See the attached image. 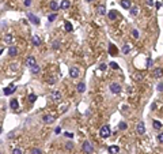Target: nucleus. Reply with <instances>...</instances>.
Masks as SVG:
<instances>
[{
  "label": "nucleus",
  "mask_w": 163,
  "mask_h": 154,
  "mask_svg": "<svg viewBox=\"0 0 163 154\" xmlns=\"http://www.w3.org/2000/svg\"><path fill=\"white\" fill-rule=\"evenodd\" d=\"M118 151H120V147H118V146H110V147H109V153L110 154H118Z\"/></svg>",
  "instance_id": "14"
},
{
  "label": "nucleus",
  "mask_w": 163,
  "mask_h": 154,
  "mask_svg": "<svg viewBox=\"0 0 163 154\" xmlns=\"http://www.w3.org/2000/svg\"><path fill=\"white\" fill-rule=\"evenodd\" d=\"M17 55H18V49H17V46L11 45V46H10V49H8V56L14 57V56H17Z\"/></svg>",
  "instance_id": "12"
},
{
  "label": "nucleus",
  "mask_w": 163,
  "mask_h": 154,
  "mask_svg": "<svg viewBox=\"0 0 163 154\" xmlns=\"http://www.w3.org/2000/svg\"><path fill=\"white\" fill-rule=\"evenodd\" d=\"M30 153L31 154H42V151H41V149H38V147H33Z\"/></svg>",
  "instance_id": "27"
},
{
  "label": "nucleus",
  "mask_w": 163,
  "mask_h": 154,
  "mask_svg": "<svg viewBox=\"0 0 163 154\" xmlns=\"http://www.w3.org/2000/svg\"><path fill=\"white\" fill-rule=\"evenodd\" d=\"M59 45H60V42H59V41H54V42H53V45H52V48H53V49H59Z\"/></svg>",
  "instance_id": "35"
},
{
  "label": "nucleus",
  "mask_w": 163,
  "mask_h": 154,
  "mask_svg": "<svg viewBox=\"0 0 163 154\" xmlns=\"http://www.w3.org/2000/svg\"><path fill=\"white\" fill-rule=\"evenodd\" d=\"M14 40H15V38H14L12 34H7V36H6V38H4V42H6V44H12Z\"/></svg>",
  "instance_id": "15"
},
{
  "label": "nucleus",
  "mask_w": 163,
  "mask_h": 154,
  "mask_svg": "<svg viewBox=\"0 0 163 154\" xmlns=\"http://www.w3.org/2000/svg\"><path fill=\"white\" fill-rule=\"evenodd\" d=\"M158 142L159 143H163V134H159L158 135Z\"/></svg>",
  "instance_id": "39"
},
{
  "label": "nucleus",
  "mask_w": 163,
  "mask_h": 154,
  "mask_svg": "<svg viewBox=\"0 0 163 154\" xmlns=\"http://www.w3.org/2000/svg\"><path fill=\"white\" fill-rule=\"evenodd\" d=\"M76 90H78V93H84L86 92V85L82 82V83H79L78 86H76Z\"/></svg>",
  "instance_id": "18"
},
{
  "label": "nucleus",
  "mask_w": 163,
  "mask_h": 154,
  "mask_svg": "<svg viewBox=\"0 0 163 154\" xmlns=\"http://www.w3.org/2000/svg\"><path fill=\"white\" fill-rule=\"evenodd\" d=\"M15 85H10V86H7V87H4V90H3V93H4L6 96H10V94H12L14 92H15Z\"/></svg>",
  "instance_id": "6"
},
{
  "label": "nucleus",
  "mask_w": 163,
  "mask_h": 154,
  "mask_svg": "<svg viewBox=\"0 0 163 154\" xmlns=\"http://www.w3.org/2000/svg\"><path fill=\"white\" fill-rule=\"evenodd\" d=\"M26 66L29 67V68H33V67L35 66V57H34V56H29L27 60H26Z\"/></svg>",
  "instance_id": "8"
},
{
  "label": "nucleus",
  "mask_w": 163,
  "mask_h": 154,
  "mask_svg": "<svg viewBox=\"0 0 163 154\" xmlns=\"http://www.w3.org/2000/svg\"><path fill=\"white\" fill-rule=\"evenodd\" d=\"M27 100H29L30 102H34V101L37 100V96H35V94H30V96L27 97Z\"/></svg>",
  "instance_id": "29"
},
{
  "label": "nucleus",
  "mask_w": 163,
  "mask_h": 154,
  "mask_svg": "<svg viewBox=\"0 0 163 154\" xmlns=\"http://www.w3.org/2000/svg\"><path fill=\"white\" fill-rule=\"evenodd\" d=\"M25 6L26 7H30L31 6V0H25Z\"/></svg>",
  "instance_id": "40"
},
{
  "label": "nucleus",
  "mask_w": 163,
  "mask_h": 154,
  "mask_svg": "<svg viewBox=\"0 0 163 154\" xmlns=\"http://www.w3.org/2000/svg\"><path fill=\"white\" fill-rule=\"evenodd\" d=\"M69 76L71 78H78L79 76V68L78 67H71L69 68Z\"/></svg>",
  "instance_id": "7"
},
{
  "label": "nucleus",
  "mask_w": 163,
  "mask_h": 154,
  "mask_svg": "<svg viewBox=\"0 0 163 154\" xmlns=\"http://www.w3.org/2000/svg\"><path fill=\"white\" fill-rule=\"evenodd\" d=\"M121 6H122L125 10L132 8V7H130V1H129V0H121Z\"/></svg>",
  "instance_id": "20"
},
{
  "label": "nucleus",
  "mask_w": 163,
  "mask_h": 154,
  "mask_svg": "<svg viewBox=\"0 0 163 154\" xmlns=\"http://www.w3.org/2000/svg\"><path fill=\"white\" fill-rule=\"evenodd\" d=\"M99 134H101L102 138H109L110 136V127H109V125H103V127L101 128Z\"/></svg>",
  "instance_id": "2"
},
{
  "label": "nucleus",
  "mask_w": 163,
  "mask_h": 154,
  "mask_svg": "<svg viewBox=\"0 0 163 154\" xmlns=\"http://www.w3.org/2000/svg\"><path fill=\"white\" fill-rule=\"evenodd\" d=\"M82 150H83V153H86V154H92V153H94L92 143H90L88 141L83 142V145H82Z\"/></svg>",
  "instance_id": "1"
},
{
  "label": "nucleus",
  "mask_w": 163,
  "mask_h": 154,
  "mask_svg": "<svg viewBox=\"0 0 163 154\" xmlns=\"http://www.w3.org/2000/svg\"><path fill=\"white\" fill-rule=\"evenodd\" d=\"M109 53H110V55H116V53H117V48H116L114 45H110V46H109Z\"/></svg>",
  "instance_id": "25"
},
{
  "label": "nucleus",
  "mask_w": 163,
  "mask_h": 154,
  "mask_svg": "<svg viewBox=\"0 0 163 154\" xmlns=\"http://www.w3.org/2000/svg\"><path fill=\"white\" fill-rule=\"evenodd\" d=\"M130 14H132V15H137V14H139V8H137V7H132V8H130Z\"/></svg>",
  "instance_id": "30"
},
{
  "label": "nucleus",
  "mask_w": 163,
  "mask_h": 154,
  "mask_svg": "<svg viewBox=\"0 0 163 154\" xmlns=\"http://www.w3.org/2000/svg\"><path fill=\"white\" fill-rule=\"evenodd\" d=\"M122 52H124V53H129V52H130V46L129 45H124V46H122Z\"/></svg>",
  "instance_id": "28"
},
{
  "label": "nucleus",
  "mask_w": 163,
  "mask_h": 154,
  "mask_svg": "<svg viewBox=\"0 0 163 154\" xmlns=\"http://www.w3.org/2000/svg\"><path fill=\"white\" fill-rule=\"evenodd\" d=\"M87 1H94V0H87Z\"/></svg>",
  "instance_id": "47"
},
{
  "label": "nucleus",
  "mask_w": 163,
  "mask_h": 154,
  "mask_svg": "<svg viewBox=\"0 0 163 154\" xmlns=\"http://www.w3.org/2000/svg\"><path fill=\"white\" fill-rule=\"evenodd\" d=\"M10 106H11V109L17 111V109L19 108V102H18L17 100H11V102H10Z\"/></svg>",
  "instance_id": "16"
},
{
  "label": "nucleus",
  "mask_w": 163,
  "mask_h": 154,
  "mask_svg": "<svg viewBox=\"0 0 163 154\" xmlns=\"http://www.w3.org/2000/svg\"><path fill=\"white\" fill-rule=\"evenodd\" d=\"M152 125H154L155 129H160V128H162V123H160V121H158V120L152 121Z\"/></svg>",
  "instance_id": "22"
},
{
  "label": "nucleus",
  "mask_w": 163,
  "mask_h": 154,
  "mask_svg": "<svg viewBox=\"0 0 163 154\" xmlns=\"http://www.w3.org/2000/svg\"><path fill=\"white\" fill-rule=\"evenodd\" d=\"M60 132H61V127H57V128L54 129V134H57V135H59Z\"/></svg>",
  "instance_id": "42"
},
{
  "label": "nucleus",
  "mask_w": 163,
  "mask_h": 154,
  "mask_svg": "<svg viewBox=\"0 0 163 154\" xmlns=\"http://www.w3.org/2000/svg\"><path fill=\"white\" fill-rule=\"evenodd\" d=\"M30 70H31V74L37 75L38 72H39V71H41V68H39V66H37V64H35V66H34L33 68H30Z\"/></svg>",
  "instance_id": "23"
},
{
  "label": "nucleus",
  "mask_w": 163,
  "mask_h": 154,
  "mask_svg": "<svg viewBox=\"0 0 163 154\" xmlns=\"http://www.w3.org/2000/svg\"><path fill=\"white\" fill-rule=\"evenodd\" d=\"M4 26H6V22L1 21V29H4Z\"/></svg>",
  "instance_id": "46"
},
{
  "label": "nucleus",
  "mask_w": 163,
  "mask_h": 154,
  "mask_svg": "<svg viewBox=\"0 0 163 154\" xmlns=\"http://www.w3.org/2000/svg\"><path fill=\"white\" fill-rule=\"evenodd\" d=\"M65 136H68V138H72V136H73V134H72V132H65Z\"/></svg>",
  "instance_id": "44"
},
{
  "label": "nucleus",
  "mask_w": 163,
  "mask_h": 154,
  "mask_svg": "<svg viewBox=\"0 0 163 154\" xmlns=\"http://www.w3.org/2000/svg\"><path fill=\"white\" fill-rule=\"evenodd\" d=\"M147 3H148V6H154V1H152V0H147Z\"/></svg>",
  "instance_id": "45"
},
{
  "label": "nucleus",
  "mask_w": 163,
  "mask_h": 154,
  "mask_svg": "<svg viewBox=\"0 0 163 154\" xmlns=\"http://www.w3.org/2000/svg\"><path fill=\"white\" fill-rule=\"evenodd\" d=\"M107 17H109V19H110V21H114V19H117L118 14H117V11H116V10H112V11H109V12H107Z\"/></svg>",
  "instance_id": "11"
},
{
  "label": "nucleus",
  "mask_w": 163,
  "mask_h": 154,
  "mask_svg": "<svg viewBox=\"0 0 163 154\" xmlns=\"http://www.w3.org/2000/svg\"><path fill=\"white\" fill-rule=\"evenodd\" d=\"M136 132L139 135H144L146 134V127H144V123L143 121H139L137 124H136Z\"/></svg>",
  "instance_id": "3"
},
{
  "label": "nucleus",
  "mask_w": 163,
  "mask_h": 154,
  "mask_svg": "<svg viewBox=\"0 0 163 154\" xmlns=\"http://www.w3.org/2000/svg\"><path fill=\"white\" fill-rule=\"evenodd\" d=\"M50 8L53 10V11H57V10L60 8V6L57 1H50Z\"/></svg>",
  "instance_id": "21"
},
{
  "label": "nucleus",
  "mask_w": 163,
  "mask_h": 154,
  "mask_svg": "<svg viewBox=\"0 0 163 154\" xmlns=\"http://www.w3.org/2000/svg\"><path fill=\"white\" fill-rule=\"evenodd\" d=\"M12 154H22V150L19 149V147H17V149L12 150Z\"/></svg>",
  "instance_id": "36"
},
{
  "label": "nucleus",
  "mask_w": 163,
  "mask_h": 154,
  "mask_svg": "<svg viewBox=\"0 0 163 154\" xmlns=\"http://www.w3.org/2000/svg\"><path fill=\"white\" fill-rule=\"evenodd\" d=\"M56 18H57V15H56V14H50L49 17H48V21H49V22H53Z\"/></svg>",
  "instance_id": "33"
},
{
  "label": "nucleus",
  "mask_w": 163,
  "mask_h": 154,
  "mask_svg": "<svg viewBox=\"0 0 163 154\" xmlns=\"http://www.w3.org/2000/svg\"><path fill=\"white\" fill-rule=\"evenodd\" d=\"M162 75H163V70H162V68H156V70L154 71V76H155V78H162Z\"/></svg>",
  "instance_id": "19"
},
{
  "label": "nucleus",
  "mask_w": 163,
  "mask_h": 154,
  "mask_svg": "<svg viewBox=\"0 0 163 154\" xmlns=\"http://www.w3.org/2000/svg\"><path fill=\"white\" fill-rule=\"evenodd\" d=\"M110 67H112L113 70H118V64H117V63H114V62L110 63Z\"/></svg>",
  "instance_id": "34"
},
{
  "label": "nucleus",
  "mask_w": 163,
  "mask_h": 154,
  "mask_svg": "<svg viewBox=\"0 0 163 154\" xmlns=\"http://www.w3.org/2000/svg\"><path fill=\"white\" fill-rule=\"evenodd\" d=\"M158 92H163V82H160V83H158Z\"/></svg>",
  "instance_id": "38"
},
{
  "label": "nucleus",
  "mask_w": 163,
  "mask_h": 154,
  "mask_svg": "<svg viewBox=\"0 0 163 154\" xmlns=\"http://www.w3.org/2000/svg\"><path fill=\"white\" fill-rule=\"evenodd\" d=\"M69 6H71V3H69L68 0H63V1L60 3V8H63V10H67V8H69Z\"/></svg>",
  "instance_id": "13"
},
{
  "label": "nucleus",
  "mask_w": 163,
  "mask_h": 154,
  "mask_svg": "<svg viewBox=\"0 0 163 154\" xmlns=\"http://www.w3.org/2000/svg\"><path fill=\"white\" fill-rule=\"evenodd\" d=\"M118 128H120V129H126V128H128V125H126V123L121 121V123L118 124Z\"/></svg>",
  "instance_id": "31"
},
{
  "label": "nucleus",
  "mask_w": 163,
  "mask_h": 154,
  "mask_svg": "<svg viewBox=\"0 0 163 154\" xmlns=\"http://www.w3.org/2000/svg\"><path fill=\"white\" fill-rule=\"evenodd\" d=\"M110 92L113 94H118V93H121V86L118 83H112L110 85Z\"/></svg>",
  "instance_id": "4"
},
{
  "label": "nucleus",
  "mask_w": 163,
  "mask_h": 154,
  "mask_svg": "<svg viewBox=\"0 0 163 154\" xmlns=\"http://www.w3.org/2000/svg\"><path fill=\"white\" fill-rule=\"evenodd\" d=\"M42 120H44V123H46V124H52V123L54 121V117L50 116V115H44Z\"/></svg>",
  "instance_id": "9"
},
{
  "label": "nucleus",
  "mask_w": 163,
  "mask_h": 154,
  "mask_svg": "<svg viewBox=\"0 0 163 154\" xmlns=\"http://www.w3.org/2000/svg\"><path fill=\"white\" fill-rule=\"evenodd\" d=\"M96 12L99 14V15H105V14H106V8H105V6H103V4L98 6V8H96Z\"/></svg>",
  "instance_id": "17"
},
{
  "label": "nucleus",
  "mask_w": 163,
  "mask_h": 154,
  "mask_svg": "<svg viewBox=\"0 0 163 154\" xmlns=\"http://www.w3.org/2000/svg\"><path fill=\"white\" fill-rule=\"evenodd\" d=\"M41 44V40H39V37H37V36H33V45L38 46Z\"/></svg>",
  "instance_id": "24"
},
{
  "label": "nucleus",
  "mask_w": 163,
  "mask_h": 154,
  "mask_svg": "<svg viewBox=\"0 0 163 154\" xmlns=\"http://www.w3.org/2000/svg\"><path fill=\"white\" fill-rule=\"evenodd\" d=\"M50 97H52V100H53V101H60V100H61V93L54 90V92H52Z\"/></svg>",
  "instance_id": "10"
},
{
  "label": "nucleus",
  "mask_w": 163,
  "mask_h": 154,
  "mask_svg": "<svg viewBox=\"0 0 163 154\" xmlns=\"http://www.w3.org/2000/svg\"><path fill=\"white\" fill-rule=\"evenodd\" d=\"M151 64H152V59L148 57V60H147V67H151Z\"/></svg>",
  "instance_id": "41"
},
{
  "label": "nucleus",
  "mask_w": 163,
  "mask_h": 154,
  "mask_svg": "<svg viewBox=\"0 0 163 154\" xmlns=\"http://www.w3.org/2000/svg\"><path fill=\"white\" fill-rule=\"evenodd\" d=\"M27 18H29V21L31 22V23H34V25H39V23H41L39 19H38L33 12H27Z\"/></svg>",
  "instance_id": "5"
},
{
  "label": "nucleus",
  "mask_w": 163,
  "mask_h": 154,
  "mask_svg": "<svg viewBox=\"0 0 163 154\" xmlns=\"http://www.w3.org/2000/svg\"><path fill=\"white\" fill-rule=\"evenodd\" d=\"M99 70L105 71V70H106V64H101V66H99Z\"/></svg>",
  "instance_id": "43"
},
{
  "label": "nucleus",
  "mask_w": 163,
  "mask_h": 154,
  "mask_svg": "<svg viewBox=\"0 0 163 154\" xmlns=\"http://www.w3.org/2000/svg\"><path fill=\"white\" fill-rule=\"evenodd\" d=\"M64 27H65V31H72V25L69 22H65V23H64Z\"/></svg>",
  "instance_id": "26"
},
{
  "label": "nucleus",
  "mask_w": 163,
  "mask_h": 154,
  "mask_svg": "<svg viewBox=\"0 0 163 154\" xmlns=\"http://www.w3.org/2000/svg\"><path fill=\"white\" fill-rule=\"evenodd\" d=\"M65 149H67V150H72V149H73V143H72V142H67V143H65Z\"/></svg>",
  "instance_id": "32"
},
{
  "label": "nucleus",
  "mask_w": 163,
  "mask_h": 154,
  "mask_svg": "<svg viewBox=\"0 0 163 154\" xmlns=\"http://www.w3.org/2000/svg\"><path fill=\"white\" fill-rule=\"evenodd\" d=\"M132 36H133L135 38H139V36H140V34H139L137 30H132Z\"/></svg>",
  "instance_id": "37"
}]
</instances>
